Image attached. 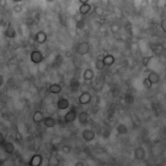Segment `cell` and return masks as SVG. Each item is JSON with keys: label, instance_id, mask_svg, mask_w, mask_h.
I'll list each match as a JSON object with an SVG mask.
<instances>
[{"label": "cell", "instance_id": "obj_1", "mask_svg": "<svg viewBox=\"0 0 166 166\" xmlns=\"http://www.w3.org/2000/svg\"><path fill=\"white\" fill-rule=\"evenodd\" d=\"M76 110L74 106H73L70 111L65 115L64 117V121L65 123L66 124H68L73 122L76 119Z\"/></svg>", "mask_w": 166, "mask_h": 166}, {"label": "cell", "instance_id": "obj_2", "mask_svg": "<svg viewBox=\"0 0 166 166\" xmlns=\"http://www.w3.org/2000/svg\"><path fill=\"white\" fill-rule=\"evenodd\" d=\"M43 158L40 154H35L32 157L29 161L30 166H40L42 163Z\"/></svg>", "mask_w": 166, "mask_h": 166}, {"label": "cell", "instance_id": "obj_3", "mask_svg": "<svg viewBox=\"0 0 166 166\" xmlns=\"http://www.w3.org/2000/svg\"><path fill=\"white\" fill-rule=\"evenodd\" d=\"M95 137V133L93 130L86 129L82 133L83 138L87 142L92 140Z\"/></svg>", "mask_w": 166, "mask_h": 166}, {"label": "cell", "instance_id": "obj_4", "mask_svg": "<svg viewBox=\"0 0 166 166\" xmlns=\"http://www.w3.org/2000/svg\"><path fill=\"white\" fill-rule=\"evenodd\" d=\"M135 158L137 160H141L144 159L145 155V151L144 148L140 147L136 149L134 152Z\"/></svg>", "mask_w": 166, "mask_h": 166}, {"label": "cell", "instance_id": "obj_5", "mask_svg": "<svg viewBox=\"0 0 166 166\" xmlns=\"http://www.w3.org/2000/svg\"><path fill=\"white\" fill-rule=\"evenodd\" d=\"M44 116L41 112L36 111L33 116V121L36 123H40L43 121L44 119Z\"/></svg>", "mask_w": 166, "mask_h": 166}, {"label": "cell", "instance_id": "obj_6", "mask_svg": "<svg viewBox=\"0 0 166 166\" xmlns=\"http://www.w3.org/2000/svg\"><path fill=\"white\" fill-rule=\"evenodd\" d=\"M43 122L44 125L47 128H53L56 124V119L51 116L45 117Z\"/></svg>", "mask_w": 166, "mask_h": 166}, {"label": "cell", "instance_id": "obj_7", "mask_svg": "<svg viewBox=\"0 0 166 166\" xmlns=\"http://www.w3.org/2000/svg\"><path fill=\"white\" fill-rule=\"evenodd\" d=\"M91 96L88 92L83 93L79 99V101L82 104L89 103L91 100Z\"/></svg>", "mask_w": 166, "mask_h": 166}, {"label": "cell", "instance_id": "obj_8", "mask_svg": "<svg viewBox=\"0 0 166 166\" xmlns=\"http://www.w3.org/2000/svg\"><path fill=\"white\" fill-rule=\"evenodd\" d=\"M79 122L81 125H86L89 121V115L87 112H80L78 116Z\"/></svg>", "mask_w": 166, "mask_h": 166}, {"label": "cell", "instance_id": "obj_9", "mask_svg": "<svg viewBox=\"0 0 166 166\" xmlns=\"http://www.w3.org/2000/svg\"><path fill=\"white\" fill-rule=\"evenodd\" d=\"M69 106V102L68 99H61L57 102V107L60 110H64Z\"/></svg>", "mask_w": 166, "mask_h": 166}, {"label": "cell", "instance_id": "obj_10", "mask_svg": "<svg viewBox=\"0 0 166 166\" xmlns=\"http://www.w3.org/2000/svg\"><path fill=\"white\" fill-rule=\"evenodd\" d=\"M4 148V150L7 154H11L14 153L15 150V146L13 143L11 142H6L2 146Z\"/></svg>", "mask_w": 166, "mask_h": 166}, {"label": "cell", "instance_id": "obj_11", "mask_svg": "<svg viewBox=\"0 0 166 166\" xmlns=\"http://www.w3.org/2000/svg\"><path fill=\"white\" fill-rule=\"evenodd\" d=\"M59 164V160L55 155H52L49 159L48 166H57Z\"/></svg>", "mask_w": 166, "mask_h": 166}, {"label": "cell", "instance_id": "obj_12", "mask_svg": "<svg viewBox=\"0 0 166 166\" xmlns=\"http://www.w3.org/2000/svg\"><path fill=\"white\" fill-rule=\"evenodd\" d=\"M117 131L119 134H124L127 133V128L125 125L120 124L117 127Z\"/></svg>", "mask_w": 166, "mask_h": 166}, {"label": "cell", "instance_id": "obj_13", "mask_svg": "<svg viewBox=\"0 0 166 166\" xmlns=\"http://www.w3.org/2000/svg\"><path fill=\"white\" fill-rule=\"evenodd\" d=\"M61 90L60 86L59 85H51L50 87H49V91L50 92L52 93H53V94H58V93H60Z\"/></svg>", "mask_w": 166, "mask_h": 166}, {"label": "cell", "instance_id": "obj_14", "mask_svg": "<svg viewBox=\"0 0 166 166\" xmlns=\"http://www.w3.org/2000/svg\"><path fill=\"white\" fill-rule=\"evenodd\" d=\"M6 35L8 37L10 38L13 37L15 35V31L13 28H12V26H8V28L6 31Z\"/></svg>", "mask_w": 166, "mask_h": 166}, {"label": "cell", "instance_id": "obj_15", "mask_svg": "<svg viewBox=\"0 0 166 166\" xmlns=\"http://www.w3.org/2000/svg\"><path fill=\"white\" fill-rule=\"evenodd\" d=\"M6 142L5 136H4V134L0 132V146H3L4 144Z\"/></svg>", "mask_w": 166, "mask_h": 166}, {"label": "cell", "instance_id": "obj_16", "mask_svg": "<svg viewBox=\"0 0 166 166\" xmlns=\"http://www.w3.org/2000/svg\"><path fill=\"white\" fill-rule=\"evenodd\" d=\"M15 136V139H16V140L17 141H19L22 140V134H21V133H19V131H17V132H16Z\"/></svg>", "mask_w": 166, "mask_h": 166}, {"label": "cell", "instance_id": "obj_17", "mask_svg": "<svg viewBox=\"0 0 166 166\" xmlns=\"http://www.w3.org/2000/svg\"><path fill=\"white\" fill-rule=\"evenodd\" d=\"M62 150H63V151H64V153H66V154H68V153L70 152L71 149L69 148V146L66 145L63 147V148H62Z\"/></svg>", "mask_w": 166, "mask_h": 166}, {"label": "cell", "instance_id": "obj_18", "mask_svg": "<svg viewBox=\"0 0 166 166\" xmlns=\"http://www.w3.org/2000/svg\"><path fill=\"white\" fill-rule=\"evenodd\" d=\"M78 86H79V84H78V83L77 81H74L73 82L71 83V87H72L73 89H74L77 88V87H78Z\"/></svg>", "mask_w": 166, "mask_h": 166}, {"label": "cell", "instance_id": "obj_19", "mask_svg": "<svg viewBox=\"0 0 166 166\" xmlns=\"http://www.w3.org/2000/svg\"><path fill=\"white\" fill-rule=\"evenodd\" d=\"M75 166H85V165L82 162H79L75 164Z\"/></svg>", "mask_w": 166, "mask_h": 166}, {"label": "cell", "instance_id": "obj_20", "mask_svg": "<svg viewBox=\"0 0 166 166\" xmlns=\"http://www.w3.org/2000/svg\"><path fill=\"white\" fill-rule=\"evenodd\" d=\"M2 82H3V78L1 76H0V86L2 85Z\"/></svg>", "mask_w": 166, "mask_h": 166}]
</instances>
